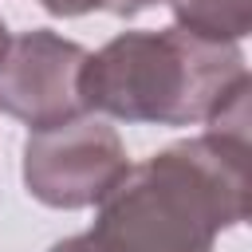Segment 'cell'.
<instances>
[{"instance_id": "obj_1", "label": "cell", "mask_w": 252, "mask_h": 252, "mask_svg": "<svg viewBox=\"0 0 252 252\" xmlns=\"http://www.w3.org/2000/svg\"><path fill=\"white\" fill-rule=\"evenodd\" d=\"M248 138L205 130L130 161L94 205L91 228L47 252H213L248 220Z\"/></svg>"}, {"instance_id": "obj_5", "label": "cell", "mask_w": 252, "mask_h": 252, "mask_svg": "<svg viewBox=\"0 0 252 252\" xmlns=\"http://www.w3.org/2000/svg\"><path fill=\"white\" fill-rule=\"evenodd\" d=\"M165 4L177 28L205 39L240 43L252 32V0H165Z\"/></svg>"}, {"instance_id": "obj_2", "label": "cell", "mask_w": 252, "mask_h": 252, "mask_svg": "<svg viewBox=\"0 0 252 252\" xmlns=\"http://www.w3.org/2000/svg\"><path fill=\"white\" fill-rule=\"evenodd\" d=\"M248 75L240 43L193 35L177 24L118 32L87 51L79 94L87 114L146 126H201Z\"/></svg>"}, {"instance_id": "obj_7", "label": "cell", "mask_w": 252, "mask_h": 252, "mask_svg": "<svg viewBox=\"0 0 252 252\" xmlns=\"http://www.w3.org/2000/svg\"><path fill=\"white\" fill-rule=\"evenodd\" d=\"M8 35H12V32H8V24H4V16H0V51H4V43H8Z\"/></svg>"}, {"instance_id": "obj_6", "label": "cell", "mask_w": 252, "mask_h": 252, "mask_svg": "<svg viewBox=\"0 0 252 252\" xmlns=\"http://www.w3.org/2000/svg\"><path fill=\"white\" fill-rule=\"evenodd\" d=\"M47 16H59V20H75V16H91V12H106V16H118V20H134L142 16L146 8L154 4H165V0H35Z\"/></svg>"}, {"instance_id": "obj_3", "label": "cell", "mask_w": 252, "mask_h": 252, "mask_svg": "<svg viewBox=\"0 0 252 252\" xmlns=\"http://www.w3.org/2000/svg\"><path fill=\"white\" fill-rule=\"evenodd\" d=\"M130 154L102 114H79L47 130H28L20 177L32 201L47 209H94L126 173Z\"/></svg>"}, {"instance_id": "obj_4", "label": "cell", "mask_w": 252, "mask_h": 252, "mask_svg": "<svg viewBox=\"0 0 252 252\" xmlns=\"http://www.w3.org/2000/svg\"><path fill=\"white\" fill-rule=\"evenodd\" d=\"M83 63L87 47L51 28L8 35L0 51V110L28 130H47L87 114L79 94Z\"/></svg>"}]
</instances>
